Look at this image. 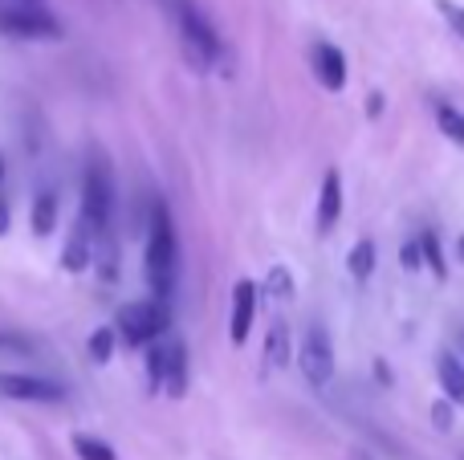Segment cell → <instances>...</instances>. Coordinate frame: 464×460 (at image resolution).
Segmentation results:
<instances>
[{
    "label": "cell",
    "instance_id": "5bb4252c",
    "mask_svg": "<svg viewBox=\"0 0 464 460\" xmlns=\"http://www.w3.org/2000/svg\"><path fill=\"white\" fill-rule=\"evenodd\" d=\"M29 225H33V233L37 236H49L53 233V225H57V192H37L33 196V212H29Z\"/></svg>",
    "mask_w": 464,
    "mask_h": 460
},
{
    "label": "cell",
    "instance_id": "ba28073f",
    "mask_svg": "<svg viewBox=\"0 0 464 460\" xmlns=\"http://www.w3.org/2000/svg\"><path fill=\"white\" fill-rule=\"evenodd\" d=\"M310 70L314 78L322 81V90H330V94H338V90L346 86V57L338 45H330V41H318V45L310 49Z\"/></svg>",
    "mask_w": 464,
    "mask_h": 460
},
{
    "label": "cell",
    "instance_id": "d4e9b609",
    "mask_svg": "<svg viewBox=\"0 0 464 460\" xmlns=\"http://www.w3.org/2000/svg\"><path fill=\"white\" fill-rule=\"evenodd\" d=\"M400 265L408 269V273H416V269L424 265V257H420V244H403V249H400Z\"/></svg>",
    "mask_w": 464,
    "mask_h": 460
},
{
    "label": "cell",
    "instance_id": "cb8c5ba5",
    "mask_svg": "<svg viewBox=\"0 0 464 460\" xmlns=\"http://www.w3.org/2000/svg\"><path fill=\"white\" fill-rule=\"evenodd\" d=\"M432 424L440 432H452V404H449V399H436V404H432Z\"/></svg>",
    "mask_w": 464,
    "mask_h": 460
},
{
    "label": "cell",
    "instance_id": "8fae6325",
    "mask_svg": "<svg viewBox=\"0 0 464 460\" xmlns=\"http://www.w3.org/2000/svg\"><path fill=\"white\" fill-rule=\"evenodd\" d=\"M343 216V176L334 168L322 176V196H318V233H330Z\"/></svg>",
    "mask_w": 464,
    "mask_h": 460
},
{
    "label": "cell",
    "instance_id": "d6986e66",
    "mask_svg": "<svg viewBox=\"0 0 464 460\" xmlns=\"http://www.w3.org/2000/svg\"><path fill=\"white\" fill-rule=\"evenodd\" d=\"M436 122H440V130L452 139V143H460V147H464V114L457 110V106L436 102Z\"/></svg>",
    "mask_w": 464,
    "mask_h": 460
},
{
    "label": "cell",
    "instance_id": "8992f818",
    "mask_svg": "<svg viewBox=\"0 0 464 460\" xmlns=\"http://www.w3.org/2000/svg\"><path fill=\"white\" fill-rule=\"evenodd\" d=\"M297 367H302L305 383L310 388H326L334 379V342L322 326H310L302 339V350H297Z\"/></svg>",
    "mask_w": 464,
    "mask_h": 460
},
{
    "label": "cell",
    "instance_id": "9c48e42d",
    "mask_svg": "<svg viewBox=\"0 0 464 460\" xmlns=\"http://www.w3.org/2000/svg\"><path fill=\"white\" fill-rule=\"evenodd\" d=\"M253 314H256V285L248 277H240L232 285V314H228V339L237 347H245L248 331H253Z\"/></svg>",
    "mask_w": 464,
    "mask_h": 460
},
{
    "label": "cell",
    "instance_id": "277c9868",
    "mask_svg": "<svg viewBox=\"0 0 464 460\" xmlns=\"http://www.w3.org/2000/svg\"><path fill=\"white\" fill-rule=\"evenodd\" d=\"M171 13H176V24H179V37H184V49L188 57L196 62V70H208L220 53V41H217V29L204 21V13L192 5V0H171Z\"/></svg>",
    "mask_w": 464,
    "mask_h": 460
},
{
    "label": "cell",
    "instance_id": "603a6c76",
    "mask_svg": "<svg viewBox=\"0 0 464 460\" xmlns=\"http://www.w3.org/2000/svg\"><path fill=\"white\" fill-rule=\"evenodd\" d=\"M0 350H21V355H33L37 342L24 339V334H13V331H0Z\"/></svg>",
    "mask_w": 464,
    "mask_h": 460
},
{
    "label": "cell",
    "instance_id": "4316f807",
    "mask_svg": "<svg viewBox=\"0 0 464 460\" xmlns=\"http://www.w3.org/2000/svg\"><path fill=\"white\" fill-rule=\"evenodd\" d=\"M8 233V196L0 192V236Z\"/></svg>",
    "mask_w": 464,
    "mask_h": 460
},
{
    "label": "cell",
    "instance_id": "ffe728a7",
    "mask_svg": "<svg viewBox=\"0 0 464 460\" xmlns=\"http://www.w3.org/2000/svg\"><path fill=\"white\" fill-rule=\"evenodd\" d=\"M420 257H424V265L432 269L436 277L449 273V265H444V253H440V241H436V233H424V236H420Z\"/></svg>",
    "mask_w": 464,
    "mask_h": 460
},
{
    "label": "cell",
    "instance_id": "f546056e",
    "mask_svg": "<svg viewBox=\"0 0 464 460\" xmlns=\"http://www.w3.org/2000/svg\"><path fill=\"white\" fill-rule=\"evenodd\" d=\"M460 261H464V236H460Z\"/></svg>",
    "mask_w": 464,
    "mask_h": 460
},
{
    "label": "cell",
    "instance_id": "5b68a950",
    "mask_svg": "<svg viewBox=\"0 0 464 460\" xmlns=\"http://www.w3.org/2000/svg\"><path fill=\"white\" fill-rule=\"evenodd\" d=\"M0 33L16 41H57L62 37V21L45 8H0Z\"/></svg>",
    "mask_w": 464,
    "mask_h": 460
},
{
    "label": "cell",
    "instance_id": "484cf974",
    "mask_svg": "<svg viewBox=\"0 0 464 460\" xmlns=\"http://www.w3.org/2000/svg\"><path fill=\"white\" fill-rule=\"evenodd\" d=\"M367 114H371V119H379V114H383V94H367Z\"/></svg>",
    "mask_w": 464,
    "mask_h": 460
},
{
    "label": "cell",
    "instance_id": "52a82bcc",
    "mask_svg": "<svg viewBox=\"0 0 464 460\" xmlns=\"http://www.w3.org/2000/svg\"><path fill=\"white\" fill-rule=\"evenodd\" d=\"M0 396L16 399V404H62L65 388L41 375H24V371H0Z\"/></svg>",
    "mask_w": 464,
    "mask_h": 460
},
{
    "label": "cell",
    "instance_id": "6da1fadb",
    "mask_svg": "<svg viewBox=\"0 0 464 460\" xmlns=\"http://www.w3.org/2000/svg\"><path fill=\"white\" fill-rule=\"evenodd\" d=\"M176 273H179V244H176V228L163 204H155L151 216V233H147V257H143V277L151 285L155 302H171L176 293Z\"/></svg>",
    "mask_w": 464,
    "mask_h": 460
},
{
    "label": "cell",
    "instance_id": "7c38bea8",
    "mask_svg": "<svg viewBox=\"0 0 464 460\" xmlns=\"http://www.w3.org/2000/svg\"><path fill=\"white\" fill-rule=\"evenodd\" d=\"M436 375H440V391L452 407H464V367L457 355H440L436 359Z\"/></svg>",
    "mask_w": 464,
    "mask_h": 460
},
{
    "label": "cell",
    "instance_id": "7a4b0ae2",
    "mask_svg": "<svg viewBox=\"0 0 464 460\" xmlns=\"http://www.w3.org/2000/svg\"><path fill=\"white\" fill-rule=\"evenodd\" d=\"M82 220L86 228L94 233V241H102L111 233V220H114V176H111V163H106L102 151L90 155L86 163V179H82Z\"/></svg>",
    "mask_w": 464,
    "mask_h": 460
},
{
    "label": "cell",
    "instance_id": "4dcf8cb0",
    "mask_svg": "<svg viewBox=\"0 0 464 460\" xmlns=\"http://www.w3.org/2000/svg\"><path fill=\"white\" fill-rule=\"evenodd\" d=\"M460 347H464V331H460Z\"/></svg>",
    "mask_w": 464,
    "mask_h": 460
},
{
    "label": "cell",
    "instance_id": "e0dca14e",
    "mask_svg": "<svg viewBox=\"0 0 464 460\" xmlns=\"http://www.w3.org/2000/svg\"><path fill=\"white\" fill-rule=\"evenodd\" d=\"M73 445V456H82V460H119V453H114L106 440H98V436H86V432H78V436L70 440Z\"/></svg>",
    "mask_w": 464,
    "mask_h": 460
},
{
    "label": "cell",
    "instance_id": "30bf717a",
    "mask_svg": "<svg viewBox=\"0 0 464 460\" xmlns=\"http://www.w3.org/2000/svg\"><path fill=\"white\" fill-rule=\"evenodd\" d=\"M90 257H94V233H90L86 220L78 216L70 241H65V249H62V269L65 273H82V269H90Z\"/></svg>",
    "mask_w": 464,
    "mask_h": 460
},
{
    "label": "cell",
    "instance_id": "f1b7e54d",
    "mask_svg": "<svg viewBox=\"0 0 464 460\" xmlns=\"http://www.w3.org/2000/svg\"><path fill=\"white\" fill-rule=\"evenodd\" d=\"M0 179H5V155H0Z\"/></svg>",
    "mask_w": 464,
    "mask_h": 460
},
{
    "label": "cell",
    "instance_id": "9a60e30c",
    "mask_svg": "<svg viewBox=\"0 0 464 460\" xmlns=\"http://www.w3.org/2000/svg\"><path fill=\"white\" fill-rule=\"evenodd\" d=\"M375 257H379V253H375V241H359V244H354L351 257H346V269H351L354 282H367V277L375 273Z\"/></svg>",
    "mask_w": 464,
    "mask_h": 460
},
{
    "label": "cell",
    "instance_id": "44dd1931",
    "mask_svg": "<svg viewBox=\"0 0 464 460\" xmlns=\"http://www.w3.org/2000/svg\"><path fill=\"white\" fill-rule=\"evenodd\" d=\"M111 355H114V326H98L90 334V359L94 363H111Z\"/></svg>",
    "mask_w": 464,
    "mask_h": 460
},
{
    "label": "cell",
    "instance_id": "83f0119b",
    "mask_svg": "<svg viewBox=\"0 0 464 460\" xmlns=\"http://www.w3.org/2000/svg\"><path fill=\"white\" fill-rule=\"evenodd\" d=\"M351 460H375V456H367V453L359 448V453H351Z\"/></svg>",
    "mask_w": 464,
    "mask_h": 460
},
{
    "label": "cell",
    "instance_id": "2e32d148",
    "mask_svg": "<svg viewBox=\"0 0 464 460\" xmlns=\"http://www.w3.org/2000/svg\"><path fill=\"white\" fill-rule=\"evenodd\" d=\"M265 359H269L273 367H285L289 359V326L285 322H273L269 326V339H265Z\"/></svg>",
    "mask_w": 464,
    "mask_h": 460
},
{
    "label": "cell",
    "instance_id": "7402d4cb",
    "mask_svg": "<svg viewBox=\"0 0 464 460\" xmlns=\"http://www.w3.org/2000/svg\"><path fill=\"white\" fill-rule=\"evenodd\" d=\"M436 13H440L444 21L452 24V33H457V37L464 41V8L457 5V0H436Z\"/></svg>",
    "mask_w": 464,
    "mask_h": 460
},
{
    "label": "cell",
    "instance_id": "3957f363",
    "mask_svg": "<svg viewBox=\"0 0 464 460\" xmlns=\"http://www.w3.org/2000/svg\"><path fill=\"white\" fill-rule=\"evenodd\" d=\"M168 326H171L168 302L143 298V302H127V306L119 310V334L130 347H151V342H160L163 334H168Z\"/></svg>",
    "mask_w": 464,
    "mask_h": 460
},
{
    "label": "cell",
    "instance_id": "4fadbf2b",
    "mask_svg": "<svg viewBox=\"0 0 464 460\" xmlns=\"http://www.w3.org/2000/svg\"><path fill=\"white\" fill-rule=\"evenodd\" d=\"M184 388H188V350H184V342H168L163 391H168V396H184Z\"/></svg>",
    "mask_w": 464,
    "mask_h": 460
},
{
    "label": "cell",
    "instance_id": "ac0fdd59",
    "mask_svg": "<svg viewBox=\"0 0 464 460\" xmlns=\"http://www.w3.org/2000/svg\"><path fill=\"white\" fill-rule=\"evenodd\" d=\"M265 293L269 298H281V302H289L297 293V285H294V273H289L285 265H273L269 273H265Z\"/></svg>",
    "mask_w": 464,
    "mask_h": 460
}]
</instances>
